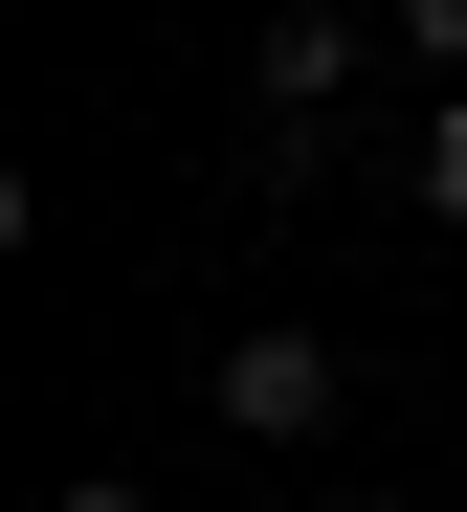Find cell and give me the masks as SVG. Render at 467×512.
Wrapping results in <instances>:
<instances>
[{
  "label": "cell",
  "mask_w": 467,
  "mask_h": 512,
  "mask_svg": "<svg viewBox=\"0 0 467 512\" xmlns=\"http://www.w3.org/2000/svg\"><path fill=\"white\" fill-rule=\"evenodd\" d=\"M201 401H223V446H334L356 357H334V334H223V357H201Z\"/></svg>",
  "instance_id": "cell-1"
},
{
  "label": "cell",
  "mask_w": 467,
  "mask_h": 512,
  "mask_svg": "<svg viewBox=\"0 0 467 512\" xmlns=\"http://www.w3.org/2000/svg\"><path fill=\"white\" fill-rule=\"evenodd\" d=\"M245 90H267L290 156H334V112H356V0H267V23H245Z\"/></svg>",
  "instance_id": "cell-2"
},
{
  "label": "cell",
  "mask_w": 467,
  "mask_h": 512,
  "mask_svg": "<svg viewBox=\"0 0 467 512\" xmlns=\"http://www.w3.org/2000/svg\"><path fill=\"white\" fill-rule=\"evenodd\" d=\"M379 45H401V67H445V90H467V0H379Z\"/></svg>",
  "instance_id": "cell-3"
},
{
  "label": "cell",
  "mask_w": 467,
  "mask_h": 512,
  "mask_svg": "<svg viewBox=\"0 0 467 512\" xmlns=\"http://www.w3.org/2000/svg\"><path fill=\"white\" fill-rule=\"evenodd\" d=\"M401 179H423V223H467V90L423 112V156H401Z\"/></svg>",
  "instance_id": "cell-4"
},
{
  "label": "cell",
  "mask_w": 467,
  "mask_h": 512,
  "mask_svg": "<svg viewBox=\"0 0 467 512\" xmlns=\"http://www.w3.org/2000/svg\"><path fill=\"white\" fill-rule=\"evenodd\" d=\"M45 512H156V490H134V468H67V490H45Z\"/></svg>",
  "instance_id": "cell-5"
},
{
  "label": "cell",
  "mask_w": 467,
  "mask_h": 512,
  "mask_svg": "<svg viewBox=\"0 0 467 512\" xmlns=\"http://www.w3.org/2000/svg\"><path fill=\"white\" fill-rule=\"evenodd\" d=\"M267 512H312V490H267Z\"/></svg>",
  "instance_id": "cell-6"
}]
</instances>
